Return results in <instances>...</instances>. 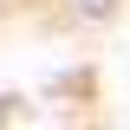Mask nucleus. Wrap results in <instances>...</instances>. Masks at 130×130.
Wrapping results in <instances>:
<instances>
[{"mask_svg": "<svg viewBox=\"0 0 130 130\" xmlns=\"http://www.w3.org/2000/svg\"><path fill=\"white\" fill-rule=\"evenodd\" d=\"M72 7H78L85 20H98V13H111V0H72Z\"/></svg>", "mask_w": 130, "mask_h": 130, "instance_id": "f257e3e1", "label": "nucleus"}]
</instances>
